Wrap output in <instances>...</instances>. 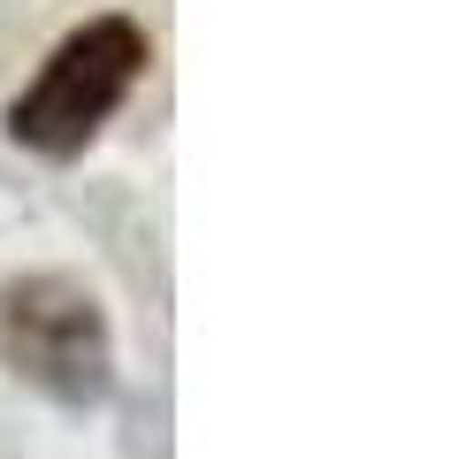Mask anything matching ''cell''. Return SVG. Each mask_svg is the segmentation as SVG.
<instances>
[{"label":"cell","mask_w":466,"mask_h":459,"mask_svg":"<svg viewBox=\"0 0 466 459\" xmlns=\"http://www.w3.org/2000/svg\"><path fill=\"white\" fill-rule=\"evenodd\" d=\"M0 352L31 391L62 398V406H92L115 375L107 321L92 306V291L69 276H24L0 299Z\"/></svg>","instance_id":"obj_2"},{"label":"cell","mask_w":466,"mask_h":459,"mask_svg":"<svg viewBox=\"0 0 466 459\" xmlns=\"http://www.w3.org/2000/svg\"><path fill=\"white\" fill-rule=\"evenodd\" d=\"M153 62L146 31L130 15H92L85 31H69L62 46L46 54V69L31 76L8 100V138L46 153V161H69L100 138V123L138 92V76Z\"/></svg>","instance_id":"obj_1"}]
</instances>
